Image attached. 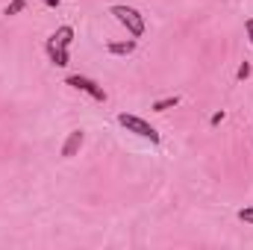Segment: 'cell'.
Masks as SVG:
<instances>
[{"label": "cell", "mask_w": 253, "mask_h": 250, "mask_svg": "<svg viewBox=\"0 0 253 250\" xmlns=\"http://www.w3.org/2000/svg\"><path fill=\"white\" fill-rule=\"evenodd\" d=\"M71 42H74V30H71V27H59V30L47 39V56H50V62L56 65V68H65V65L71 62V56H68Z\"/></svg>", "instance_id": "1"}, {"label": "cell", "mask_w": 253, "mask_h": 250, "mask_svg": "<svg viewBox=\"0 0 253 250\" xmlns=\"http://www.w3.org/2000/svg\"><path fill=\"white\" fill-rule=\"evenodd\" d=\"M112 15L118 18V24H124L126 33H129L132 39H141V33H144V18H141L132 6H112Z\"/></svg>", "instance_id": "2"}, {"label": "cell", "mask_w": 253, "mask_h": 250, "mask_svg": "<svg viewBox=\"0 0 253 250\" xmlns=\"http://www.w3.org/2000/svg\"><path fill=\"white\" fill-rule=\"evenodd\" d=\"M118 124L124 126L126 132H135V135H141V138H147V141H159V132H156V126H150L144 118H138V115H126V112H121L118 115Z\"/></svg>", "instance_id": "3"}, {"label": "cell", "mask_w": 253, "mask_h": 250, "mask_svg": "<svg viewBox=\"0 0 253 250\" xmlns=\"http://www.w3.org/2000/svg\"><path fill=\"white\" fill-rule=\"evenodd\" d=\"M65 83H68V85H74L77 91H85L88 97H94V100H100V103L106 100V91H103V85H97V83H94V80H88V77H80V74H71V77H68Z\"/></svg>", "instance_id": "4"}, {"label": "cell", "mask_w": 253, "mask_h": 250, "mask_svg": "<svg viewBox=\"0 0 253 250\" xmlns=\"http://www.w3.org/2000/svg\"><path fill=\"white\" fill-rule=\"evenodd\" d=\"M83 141H85V132L83 129H74V132H68V138H65V144H62V156H77V150L83 147Z\"/></svg>", "instance_id": "5"}, {"label": "cell", "mask_w": 253, "mask_h": 250, "mask_svg": "<svg viewBox=\"0 0 253 250\" xmlns=\"http://www.w3.org/2000/svg\"><path fill=\"white\" fill-rule=\"evenodd\" d=\"M112 56H129L132 50H135V39H129V42H109V47H106Z\"/></svg>", "instance_id": "6"}, {"label": "cell", "mask_w": 253, "mask_h": 250, "mask_svg": "<svg viewBox=\"0 0 253 250\" xmlns=\"http://www.w3.org/2000/svg\"><path fill=\"white\" fill-rule=\"evenodd\" d=\"M177 103H180V97H177V94H171V97L156 100V103H153V109H156V112H165V109H171V106H177Z\"/></svg>", "instance_id": "7"}, {"label": "cell", "mask_w": 253, "mask_h": 250, "mask_svg": "<svg viewBox=\"0 0 253 250\" xmlns=\"http://www.w3.org/2000/svg\"><path fill=\"white\" fill-rule=\"evenodd\" d=\"M24 9H27V0H12L3 15H18V12H24Z\"/></svg>", "instance_id": "8"}, {"label": "cell", "mask_w": 253, "mask_h": 250, "mask_svg": "<svg viewBox=\"0 0 253 250\" xmlns=\"http://www.w3.org/2000/svg\"><path fill=\"white\" fill-rule=\"evenodd\" d=\"M239 218H242L245 224H251V227H253V206H245V209L239 212Z\"/></svg>", "instance_id": "9"}, {"label": "cell", "mask_w": 253, "mask_h": 250, "mask_svg": "<svg viewBox=\"0 0 253 250\" xmlns=\"http://www.w3.org/2000/svg\"><path fill=\"white\" fill-rule=\"evenodd\" d=\"M248 77H251V65L245 62L242 68H239V80H248Z\"/></svg>", "instance_id": "10"}, {"label": "cell", "mask_w": 253, "mask_h": 250, "mask_svg": "<svg viewBox=\"0 0 253 250\" xmlns=\"http://www.w3.org/2000/svg\"><path fill=\"white\" fill-rule=\"evenodd\" d=\"M245 30H248V39H251V44H253V18L245 21Z\"/></svg>", "instance_id": "11"}, {"label": "cell", "mask_w": 253, "mask_h": 250, "mask_svg": "<svg viewBox=\"0 0 253 250\" xmlns=\"http://www.w3.org/2000/svg\"><path fill=\"white\" fill-rule=\"evenodd\" d=\"M42 3H44V6H50V9H56V6H59L62 0H42Z\"/></svg>", "instance_id": "12"}]
</instances>
